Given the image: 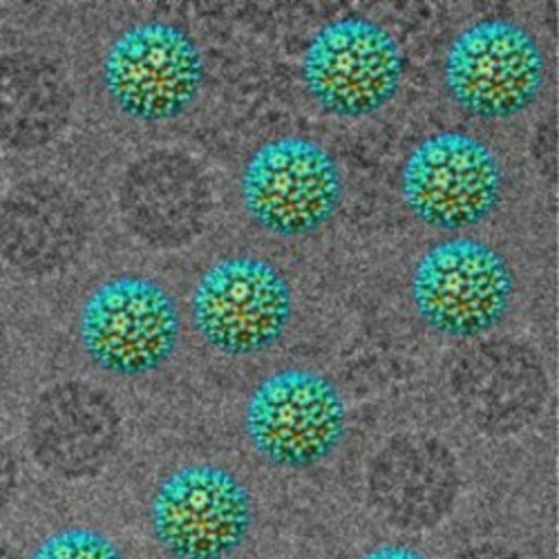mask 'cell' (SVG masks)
Returning <instances> with one entry per match:
<instances>
[{
	"instance_id": "6da1fadb",
	"label": "cell",
	"mask_w": 559,
	"mask_h": 559,
	"mask_svg": "<svg viewBox=\"0 0 559 559\" xmlns=\"http://www.w3.org/2000/svg\"><path fill=\"white\" fill-rule=\"evenodd\" d=\"M181 332L173 296L151 277L119 275L92 292L79 338L90 360L121 379L146 377L173 356Z\"/></svg>"
},
{
	"instance_id": "7a4b0ae2",
	"label": "cell",
	"mask_w": 559,
	"mask_h": 559,
	"mask_svg": "<svg viewBox=\"0 0 559 559\" xmlns=\"http://www.w3.org/2000/svg\"><path fill=\"white\" fill-rule=\"evenodd\" d=\"M245 428L253 450L275 468L307 471L341 445L347 405L318 371L280 369L253 390Z\"/></svg>"
},
{
	"instance_id": "3957f363",
	"label": "cell",
	"mask_w": 559,
	"mask_h": 559,
	"mask_svg": "<svg viewBox=\"0 0 559 559\" xmlns=\"http://www.w3.org/2000/svg\"><path fill=\"white\" fill-rule=\"evenodd\" d=\"M443 81L463 112L477 119H508L539 97L546 59L522 25L486 19L465 27L450 43Z\"/></svg>"
},
{
	"instance_id": "277c9868",
	"label": "cell",
	"mask_w": 559,
	"mask_h": 559,
	"mask_svg": "<svg viewBox=\"0 0 559 559\" xmlns=\"http://www.w3.org/2000/svg\"><path fill=\"white\" fill-rule=\"evenodd\" d=\"M409 289L414 309L428 328L450 338H475L506 316L515 277L492 247L452 238L418 258Z\"/></svg>"
},
{
	"instance_id": "5b68a950",
	"label": "cell",
	"mask_w": 559,
	"mask_h": 559,
	"mask_svg": "<svg viewBox=\"0 0 559 559\" xmlns=\"http://www.w3.org/2000/svg\"><path fill=\"white\" fill-rule=\"evenodd\" d=\"M251 526L249 488L215 463L175 471L151 503V531L170 559H228L242 548Z\"/></svg>"
},
{
	"instance_id": "8992f818",
	"label": "cell",
	"mask_w": 559,
	"mask_h": 559,
	"mask_svg": "<svg viewBox=\"0 0 559 559\" xmlns=\"http://www.w3.org/2000/svg\"><path fill=\"white\" fill-rule=\"evenodd\" d=\"M102 74L110 102L123 115L159 123L193 106L204 85V59L183 29L148 21L110 43Z\"/></svg>"
},
{
	"instance_id": "52a82bcc",
	"label": "cell",
	"mask_w": 559,
	"mask_h": 559,
	"mask_svg": "<svg viewBox=\"0 0 559 559\" xmlns=\"http://www.w3.org/2000/svg\"><path fill=\"white\" fill-rule=\"evenodd\" d=\"M294 296L287 277L260 258H226L195 285L191 316L215 352L245 358L275 345L289 328Z\"/></svg>"
},
{
	"instance_id": "ba28073f",
	"label": "cell",
	"mask_w": 559,
	"mask_h": 559,
	"mask_svg": "<svg viewBox=\"0 0 559 559\" xmlns=\"http://www.w3.org/2000/svg\"><path fill=\"white\" fill-rule=\"evenodd\" d=\"M341 198L338 162L305 136L266 142L242 173L245 209L271 236H309L334 217Z\"/></svg>"
},
{
	"instance_id": "9c48e42d",
	"label": "cell",
	"mask_w": 559,
	"mask_h": 559,
	"mask_svg": "<svg viewBox=\"0 0 559 559\" xmlns=\"http://www.w3.org/2000/svg\"><path fill=\"white\" fill-rule=\"evenodd\" d=\"M396 38L367 19H341L309 40L302 81L309 97L336 117L358 119L388 106L403 81Z\"/></svg>"
},
{
	"instance_id": "30bf717a",
	"label": "cell",
	"mask_w": 559,
	"mask_h": 559,
	"mask_svg": "<svg viewBox=\"0 0 559 559\" xmlns=\"http://www.w3.org/2000/svg\"><path fill=\"white\" fill-rule=\"evenodd\" d=\"M503 175L495 153L465 132H437L414 146L401 170L409 213L439 230L481 224L499 204Z\"/></svg>"
},
{
	"instance_id": "8fae6325",
	"label": "cell",
	"mask_w": 559,
	"mask_h": 559,
	"mask_svg": "<svg viewBox=\"0 0 559 559\" xmlns=\"http://www.w3.org/2000/svg\"><path fill=\"white\" fill-rule=\"evenodd\" d=\"M121 414L99 388L70 381L45 390L27 414V443L40 468L63 481L102 475L121 445Z\"/></svg>"
},
{
	"instance_id": "7c38bea8",
	"label": "cell",
	"mask_w": 559,
	"mask_h": 559,
	"mask_svg": "<svg viewBox=\"0 0 559 559\" xmlns=\"http://www.w3.org/2000/svg\"><path fill=\"white\" fill-rule=\"evenodd\" d=\"M461 490L456 456L430 435L390 439L367 471V497L377 515L399 531L437 528Z\"/></svg>"
},
{
	"instance_id": "4fadbf2b",
	"label": "cell",
	"mask_w": 559,
	"mask_h": 559,
	"mask_svg": "<svg viewBox=\"0 0 559 559\" xmlns=\"http://www.w3.org/2000/svg\"><path fill=\"white\" fill-rule=\"evenodd\" d=\"M452 396L465 421L488 437L526 430L548 396L546 371L520 343L495 341L465 354L452 371Z\"/></svg>"
},
{
	"instance_id": "5bb4252c",
	"label": "cell",
	"mask_w": 559,
	"mask_h": 559,
	"mask_svg": "<svg viewBox=\"0 0 559 559\" xmlns=\"http://www.w3.org/2000/svg\"><path fill=\"white\" fill-rule=\"evenodd\" d=\"M119 209L142 242L168 251L191 245L211 213L206 173L181 153H151L123 175Z\"/></svg>"
},
{
	"instance_id": "9a60e30c",
	"label": "cell",
	"mask_w": 559,
	"mask_h": 559,
	"mask_svg": "<svg viewBox=\"0 0 559 559\" xmlns=\"http://www.w3.org/2000/svg\"><path fill=\"white\" fill-rule=\"evenodd\" d=\"M85 240V209L59 181L25 179L0 202V255L23 275L43 277L68 269Z\"/></svg>"
},
{
	"instance_id": "2e32d148",
	"label": "cell",
	"mask_w": 559,
	"mask_h": 559,
	"mask_svg": "<svg viewBox=\"0 0 559 559\" xmlns=\"http://www.w3.org/2000/svg\"><path fill=\"white\" fill-rule=\"evenodd\" d=\"M72 87L48 57L12 52L0 57V144L32 151L50 144L68 126Z\"/></svg>"
},
{
	"instance_id": "e0dca14e",
	"label": "cell",
	"mask_w": 559,
	"mask_h": 559,
	"mask_svg": "<svg viewBox=\"0 0 559 559\" xmlns=\"http://www.w3.org/2000/svg\"><path fill=\"white\" fill-rule=\"evenodd\" d=\"M32 559H126L121 548L99 531L63 528L45 539Z\"/></svg>"
},
{
	"instance_id": "ac0fdd59",
	"label": "cell",
	"mask_w": 559,
	"mask_h": 559,
	"mask_svg": "<svg viewBox=\"0 0 559 559\" xmlns=\"http://www.w3.org/2000/svg\"><path fill=\"white\" fill-rule=\"evenodd\" d=\"M19 459L10 441L0 435V512H3L19 488Z\"/></svg>"
},
{
	"instance_id": "d6986e66",
	"label": "cell",
	"mask_w": 559,
	"mask_h": 559,
	"mask_svg": "<svg viewBox=\"0 0 559 559\" xmlns=\"http://www.w3.org/2000/svg\"><path fill=\"white\" fill-rule=\"evenodd\" d=\"M360 559H430L426 552L416 550L412 546H401V544H388V546H379L371 548L369 552H365Z\"/></svg>"
},
{
	"instance_id": "ffe728a7",
	"label": "cell",
	"mask_w": 559,
	"mask_h": 559,
	"mask_svg": "<svg viewBox=\"0 0 559 559\" xmlns=\"http://www.w3.org/2000/svg\"><path fill=\"white\" fill-rule=\"evenodd\" d=\"M456 559H522V555L499 544H479L463 550Z\"/></svg>"
},
{
	"instance_id": "44dd1931",
	"label": "cell",
	"mask_w": 559,
	"mask_h": 559,
	"mask_svg": "<svg viewBox=\"0 0 559 559\" xmlns=\"http://www.w3.org/2000/svg\"><path fill=\"white\" fill-rule=\"evenodd\" d=\"M0 559H25L19 548H14L10 542L0 539Z\"/></svg>"
}]
</instances>
